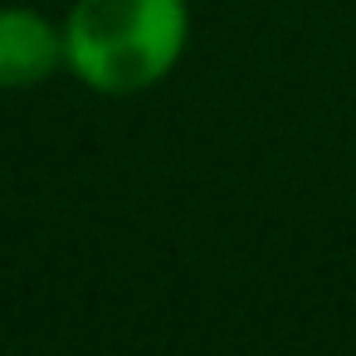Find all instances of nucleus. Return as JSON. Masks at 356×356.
Segmentation results:
<instances>
[{
  "label": "nucleus",
  "instance_id": "obj_1",
  "mask_svg": "<svg viewBox=\"0 0 356 356\" xmlns=\"http://www.w3.org/2000/svg\"><path fill=\"white\" fill-rule=\"evenodd\" d=\"M186 44V0H74L64 15V69L103 98L156 88L176 74Z\"/></svg>",
  "mask_w": 356,
  "mask_h": 356
},
{
  "label": "nucleus",
  "instance_id": "obj_2",
  "mask_svg": "<svg viewBox=\"0 0 356 356\" xmlns=\"http://www.w3.org/2000/svg\"><path fill=\"white\" fill-rule=\"evenodd\" d=\"M64 69V25L30 6H0V93H20Z\"/></svg>",
  "mask_w": 356,
  "mask_h": 356
}]
</instances>
